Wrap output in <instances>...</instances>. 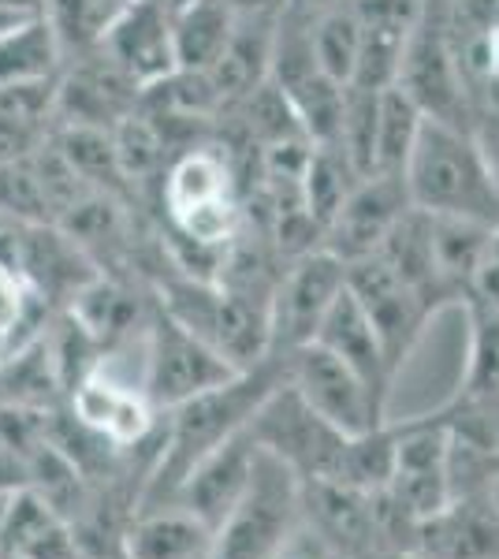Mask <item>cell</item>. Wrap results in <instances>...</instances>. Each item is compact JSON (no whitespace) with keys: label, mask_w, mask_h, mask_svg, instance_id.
I'll list each match as a JSON object with an SVG mask.
<instances>
[{"label":"cell","mask_w":499,"mask_h":559,"mask_svg":"<svg viewBox=\"0 0 499 559\" xmlns=\"http://www.w3.org/2000/svg\"><path fill=\"white\" fill-rule=\"evenodd\" d=\"M287 384V355H269L253 369H242L231 381L209 388L194 400L179 403L176 411H165V437H161V455L142 485L139 511L165 508L171 492L183 485V477L198 463L216 452L224 440L242 432L253 421V414L265 407V400Z\"/></svg>","instance_id":"cell-1"},{"label":"cell","mask_w":499,"mask_h":559,"mask_svg":"<svg viewBox=\"0 0 499 559\" xmlns=\"http://www.w3.org/2000/svg\"><path fill=\"white\" fill-rule=\"evenodd\" d=\"M403 176L417 210L466 216L492 228L499 224V187L480 157L474 131L425 120Z\"/></svg>","instance_id":"cell-2"},{"label":"cell","mask_w":499,"mask_h":559,"mask_svg":"<svg viewBox=\"0 0 499 559\" xmlns=\"http://www.w3.org/2000/svg\"><path fill=\"white\" fill-rule=\"evenodd\" d=\"M302 526V481L287 463L261 452L242 503L216 530L213 559H280Z\"/></svg>","instance_id":"cell-3"},{"label":"cell","mask_w":499,"mask_h":559,"mask_svg":"<svg viewBox=\"0 0 499 559\" xmlns=\"http://www.w3.org/2000/svg\"><path fill=\"white\" fill-rule=\"evenodd\" d=\"M247 429L261 452L292 466L298 481H340L351 432L335 429L329 418H321L295 392L292 381L269 395L265 407L253 414Z\"/></svg>","instance_id":"cell-4"},{"label":"cell","mask_w":499,"mask_h":559,"mask_svg":"<svg viewBox=\"0 0 499 559\" xmlns=\"http://www.w3.org/2000/svg\"><path fill=\"white\" fill-rule=\"evenodd\" d=\"M399 90L421 108L425 120L451 123V128H474V102H470L466 75L459 68V52L443 26L440 0H425V15L406 41Z\"/></svg>","instance_id":"cell-5"},{"label":"cell","mask_w":499,"mask_h":559,"mask_svg":"<svg viewBox=\"0 0 499 559\" xmlns=\"http://www.w3.org/2000/svg\"><path fill=\"white\" fill-rule=\"evenodd\" d=\"M235 373H242V369H235L213 344L194 336L187 324H179L168 310H161L157 299H153L150 369H146V392H150L153 407L161 414L176 411L179 403L231 381Z\"/></svg>","instance_id":"cell-6"},{"label":"cell","mask_w":499,"mask_h":559,"mask_svg":"<svg viewBox=\"0 0 499 559\" xmlns=\"http://www.w3.org/2000/svg\"><path fill=\"white\" fill-rule=\"evenodd\" d=\"M287 381L321 418H329L335 429L351 432V437L388 426V407H380L369 384L317 340L287 355Z\"/></svg>","instance_id":"cell-7"},{"label":"cell","mask_w":499,"mask_h":559,"mask_svg":"<svg viewBox=\"0 0 499 559\" xmlns=\"http://www.w3.org/2000/svg\"><path fill=\"white\" fill-rule=\"evenodd\" d=\"M139 108L142 86L131 75H123L97 45L79 52V57H68V64H63L57 79V97H52L57 128L116 131Z\"/></svg>","instance_id":"cell-8"},{"label":"cell","mask_w":499,"mask_h":559,"mask_svg":"<svg viewBox=\"0 0 499 559\" xmlns=\"http://www.w3.org/2000/svg\"><path fill=\"white\" fill-rule=\"evenodd\" d=\"M395 429H399V448H395V471L392 481H388V492H392L399 508H406L417 522H425L455 500V481H451V429L432 411L395 421Z\"/></svg>","instance_id":"cell-9"},{"label":"cell","mask_w":499,"mask_h":559,"mask_svg":"<svg viewBox=\"0 0 499 559\" xmlns=\"http://www.w3.org/2000/svg\"><path fill=\"white\" fill-rule=\"evenodd\" d=\"M347 287L354 299L361 302L366 318L373 321L377 336L384 340L392 369L403 373V366L411 362L414 347L421 344L425 329L437 318V310H432L380 254H369L347 265Z\"/></svg>","instance_id":"cell-10"},{"label":"cell","mask_w":499,"mask_h":559,"mask_svg":"<svg viewBox=\"0 0 499 559\" xmlns=\"http://www.w3.org/2000/svg\"><path fill=\"white\" fill-rule=\"evenodd\" d=\"M343 292H347V261H340L332 250L321 247L295 258L272 302V355H292L295 347L313 344Z\"/></svg>","instance_id":"cell-11"},{"label":"cell","mask_w":499,"mask_h":559,"mask_svg":"<svg viewBox=\"0 0 499 559\" xmlns=\"http://www.w3.org/2000/svg\"><path fill=\"white\" fill-rule=\"evenodd\" d=\"M302 526L340 559H388L377 496L340 481H302Z\"/></svg>","instance_id":"cell-12"},{"label":"cell","mask_w":499,"mask_h":559,"mask_svg":"<svg viewBox=\"0 0 499 559\" xmlns=\"http://www.w3.org/2000/svg\"><path fill=\"white\" fill-rule=\"evenodd\" d=\"M97 49L142 90L157 86L161 79H168L179 68L171 8L165 0H131V4H120L112 20H108Z\"/></svg>","instance_id":"cell-13"},{"label":"cell","mask_w":499,"mask_h":559,"mask_svg":"<svg viewBox=\"0 0 499 559\" xmlns=\"http://www.w3.org/2000/svg\"><path fill=\"white\" fill-rule=\"evenodd\" d=\"M414 210L411 191H406V176H388L373 173L366 176L343 202V210L335 213L324 236V250H332L340 261H354L377 254L384 247V239L395 231V224Z\"/></svg>","instance_id":"cell-14"},{"label":"cell","mask_w":499,"mask_h":559,"mask_svg":"<svg viewBox=\"0 0 499 559\" xmlns=\"http://www.w3.org/2000/svg\"><path fill=\"white\" fill-rule=\"evenodd\" d=\"M258 440L250 437V429L235 432L231 440H224L216 452H209L202 463L194 466L183 485L171 492V508H183L187 515H194L198 522H205L209 530H221L235 508L247 496L253 471H258Z\"/></svg>","instance_id":"cell-15"},{"label":"cell","mask_w":499,"mask_h":559,"mask_svg":"<svg viewBox=\"0 0 499 559\" xmlns=\"http://www.w3.org/2000/svg\"><path fill=\"white\" fill-rule=\"evenodd\" d=\"M417 552L429 559H499L496 485L459 492L417 530Z\"/></svg>","instance_id":"cell-16"},{"label":"cell","mask_w":499,"mask_h":559,"mask_svg":"<svg viewBox=\"0 0 499 559\" xmlns=\"http://www.w3.org/2000/svg\"><path fill=\"white\" fill-rule=\"evenodd\" d=\"M71 414H75L83 426L112 440L116 448H139L142 440H150L157 432V407L142 388H131L116 377L94 373L71 392Z\"/></svg>","instance_id":"cell-17"},{"label":"cell","mask_w":499,"mask_h":559,"mask_svg":"<svg viewBox=\"0 0 499 559\" xmlns=\"http://www.w3.org/2000/svg\"><path fill=\"white\" fill-rule=\"evenodd\" d=\"M317 344H324L332 355H340L343 362H347L354 373L369 384V392L380 400V407H388L399 373L392 369V358H388V350H384V340L377 336L373 321L366 318V310H361V302L351 295V287L335 299V306L329 310L321 332H317Z\"/></svg>","instance_id":"cell-18"},{"label":"cell","mask_w":499,"mask_h":559,"mask_svg":"<svg viewBox=\"0 0 499 559\" xmlns=\"http://www.w3.org/2000/svg\"><path fill=\"white\" fill-rule=\"evenodd\" d=\"M216 534L183 508L134 511L123 530V559H213Z\"/></svg>","instance_id":"cell-19"},{"label":"cell","mask_w":499,"mask_h":559,"mask_svg":"<svg viewBox=\"0 0 499 559\" xmlns=\"http://www.w3.org/2000/svg\"><path fill=\"white\" fill-rule=\"evenodd\" d=\"M0 559H79V537L41 492L20 489L0 534Z\"/></svg>","instance_id":"cell-20"},{"label":"cell","mask_w":499,"mask_h":559,"mask_svg":"<svg viewBox=\"0 0 499 559\" xmlns=\"http://www.w3.org/2000/svg\"><path fill=\"white\" fill-rule=\"evenodd\" d=\"M429 231H432V254H437L440 284H443V292H448L451 306L462 310V302L477 292L480 261H485L492 224L466 221V216L429 213Z\"/></svg>","instance_id":"cell-21"},{"label":"cell","mask_w":499,"mask_h":559,"mask_svg":"<svg viewBox=\"0 0 499 559\" xmlns=\"http://www.w3.org/2000/svg\"><path fill=\"white\" fill-rule=\"evenodd\" d=\"M68 52L45 15H31L0 38V86H38L57 83Z\"/></svg>","instance_id":"cell-22"},{"label":"cell","mask_w":499,"mask_h":559,"mask_svg":"<svg viewBox=\"0 0 499 559\" xmlns=\"http://www.w3.org/2000/svg\"><path fill=\"white\" fill-rule=\"evenodd\" d=\"M235 23L239 20H235L228 0H190L183 8H171L179 68L213 71L235 38Z\"/></svg>","instance_id":"cell-23"},{"label":"cell","mask_w":499,"mask_h":559,"mask_svg":"<svg viewBox=\"0 0 499 559\" xmlns=\"http://www.w3.org/2000/svg\"><path fill=\"white\" fill-rule=\"evenodd\" d=\"M361 179L366 176H358V168L351 165L340 146H313L310 168H306L302 179V198L306 210L313 213V221L324 228V236H329V224L335 221V213L343 210V202H347Z\"/></svg>","instance_id":"cell-24"},{"label":"cell","mask_w":499,"mask_h":559,"mask_svg":"<svg viewBox=\"0 0 499 559\" xmlns=\"http://www.w3.org/2000/svg\"><path fill=\"white\" fill-rule=\"evenodd\" d=\"M361 38H366V26H361V15H358V8H354V0H343V4L329 8V12H321L313 20L317 60H321V68L329 71L335 83L347 86L354 79Z\"/></svg>","instance_id":"cell-25"},{"label":"cell","mask_w":499,"mask_h":559,"mask_svg":"<svg viewBox=\"0 0 499 559\" xmlns=\"http://www.w3.org/2000/svg\"><path fill=\"white\" fill-rule=\"evenodd\" d=\"M421 128H425L421 108L399 86L384 90V97H380V128H377V173L403 176Z\"/></svg>","instance_id":"cell-26"},{"label":"cell","mask_w":499,"mask_h":559,"mask_svg":"<svg viewBox=\"0 0 499 559\" xmlns=\"http://www.w3.org/2000/svg\"><path fill=\"white\" fill-rule=\"evenodd\" d=\"M41 15L52 23L63 52L79 57L102 41L108 20L116 15V0H45Z\"/></svg>","instance_id":"cell-27"},{"label":"cell","mask_w":499,"mask_h":559,"mask_svg":"<svg viewBox=\"0 0 499 559\" xmlns=\"http://www.w3.org/2000/svg\"><path fill=\"white\" fill-rule=\"evenodd\" d=\"M474 142L480 150V157H485L488 173H492L496 187H499V105H485L474 112Z\"/></svg>","instance_id":"cell-28"},{"label":"cell","mask_w":499,"mask_h":559,"mask_svg":"<svg viewBox=\"0 0 499 559\" xmlns=\"http://www.w3.org/2000/svg\"><path fill=\"white\" fill-rule=\"evenodd\" d=\"M477 299H488V302H499V224L488 236V250H485V261H480V276H477Z\"/></svg>","instance_id":"cell-29"},{"label":"cell","mask_w":499,"mask_h":559,"mask_svg":"<svg viewBox=\"0 0 499 559\" xmlns=\"http://www.w3.org/2000/svg\"><path fill=\"white\" fill-rule=\"evenodd\" d=\"M280 559H340V556L329 552V548H324L321 540H317L306 526H298L295 537L287 540L284 552H280Z\"/></svg>","instance_id":"cell-30"},{"label":"cell","mask_w":499,"mask_h":559,"mask_svg":"<svg viewBox=\"0 0 499 559\" xmlns=\"http://www.w3.org/2000/svg\"><path fill=\"white\" fill-rule=\"evenodd\" d=\"M235 20H261V15H280L284 12V0H228Z\"/></svg>","instance_id":"cell-31"},{"label":"cell","mask_w":499,"mask_h":559,"mask_svg":"<svg viewBox=\"0 0 499 559\" xmlns=\"http://www.w3.org/2000/svg\"><path fill=\"white\" fill-rule=\"evenodd\" d=\"M292 12H302V15H321V12H329V8H335V4H343V0H284Z\"/></svg>","instance_id":"cell-32"},{"label":"cell","mask_w":499,"mask_h":559,"mask_svg":"<svg viewBox=\"0 0 499 559\" xmlns=\"http://www.w3.org/2000/svg\"><path fill=\"white\" fill-rule=\"evenodd\" d=\"M0 8H12V12H23V15H41L45 0H0Z\"/></svg>","instance_id":"cell-33"},{"label":"cell","mask_w":499,"mask_h":559,"mask_svg":"<svg viewBox=\"0 0 499 559\" xmlns=\"http://www.w3.org/2000/svg\"><path fill=\"white\" fill-rule=\"evenodd\" d=\"M31 15H23V12H12V8H0V38H4L8 31H15L20 23H26Z\"/></svg>","instance_id":"cell-34"},{"label":"cell","mask_w":499,"mask_h":559,"mask_svg":"<svg viewBox=\"0 0 499 559\" xmlns=\"http://www.w3.org/2000/svg\"><path fill=\"white\" fill-rule=\"evenodd\" d=\"M15 492H20V489H15ZM15 492H0V534H4V526H8V515H12Z\"/></svg>","instance_id":"cell-35"},{"label":"cell","mask_w":499,"mask_h":559,"mask_svg":"<svg viewBox=\"0 0 499 559\" xmlns=\"http://www.w3.org/2000/svg\"><path fill=\"white\" fill-rule=\"evenodd\" d=\"M388 559H429V556H421V552H403V556H388Z\"/></svg>","instance_id":"cell-36"},{"label":"cell","mask_w":499,"mask_h":559,"mask_svg":"<svg viewBox=\"0 0 499 559\" xmlns=\"http://www.w3.org/2000/svg\"><path fill=\"white\" fill-rule=\"evenodd\" d=\"M168 8H183V4H190V0H165Z\"/></svg>","instance_id":"cell-37"},{"label":"cell","mask_w":499,"mask_h":559,"mask_svg":"<svg viewBox=\"0 0 499 559\" xmlns=\"http://www.w3.org/2000/svg\"><path fill=\"white\" fill-rule=\"evenodd\" d=\"M120 4H131V0H116V8H120Z\"/></svg>","instance_id":"cell-38"},{"label":"cell","mask_w":499,"mask_h":559,"mask_svg":"<svg viewBox=\"0 0 499 559\" xmlns=\"http://www.w3.org/2000/svg\"><path fill=\"white\" fill-rule=\"evenodd\" d=\"M496 471H499V459H496Z\"/></svg>","instance_id":"cell-39"}]
</instances>
